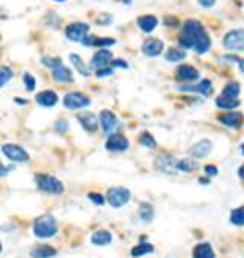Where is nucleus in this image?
Returning <instances> with one entry per match:
<instances>
[{
  "instance_id": "1",
  "label": "nucleus",
  "mask_w": 244,
  "mask_h": 258,
  "mask_svg": "<svg viewBox=\"0 0 244 258\" xmlns=\"http://www.w3.org/2000/svg\"><path fill=\"white\" fill-rule=\"evenodd\" d=\"M58 226L52 216H42L34 222V234L38 239H51L57 234Z\"/></svg>"
},
{
  "instance_id": "2",
  "label": "nucleus",
  "mask_w": 244,
  "mask_h": 258,
  "mask_svg": "<svg viewBox=\"0 0 244 258\" xmlns=\"http://www.w3.org/2000/svg\"><path fill=\"white\" fill-rule=\"evenodd\" d=\"M35 182H37V186L40 189L45 191V192H49V194H61L64 189L63 183L51 174H37Z\"/></svg>"
},
{
  "instance_id": "3",
  "label": "nucleus",
  "mask_w": 244,
  "mask_h": 258,
  "mask_svg": "<svg viewBox=\"0 0 244 258\" xmlns=\"http://www.w3.org/2000/svg\"><path fill=\"white\" fill-rule=\"evenodd\" d=\"M223 46L232 52L244 51V29H232L223 37Z\"/></svg>"
},
{
  "instance_id": "4",
  "label": "nucleus",
  "mask_w": 244,
  "mask_h": 258,
  "mask_svg": "<svg viewBox=\"0 0 244 258\" xmlns=\"http://www.w3.org/2000/svg\"><path fill=\"white\" fill-rule=\"evenodd\" d=\"M131 199V192L128 188L124 186H115L110 188L107 192V202L113 206V208H121L130 202Z\"/></svg>"
},
{
  "instance_id": "5",
  "label": "nucleus",
  "mask_w": 244,
  "mask_h": 258,
  "mask_svg": "<svg viewBox=\"0 0 244 258\" xmlns=\"http://www.w3.org/2000/svg\"><path fill=\"white\" fill-rule=\"evenodd\" d=\"M90 98L81 92H69L63 98V104L66 109L69 110H78V109H84V107L90 105Z\"/></svg>"
},
{
  "instance_id": "6",
  "label": "nucleus",
  "mask_w": 244,
  "mask_h": 258,
  "mask_svg": "<svg viewBox=\"0 0 244 258\" xmlns=\"http://www.w3.org/2000/svg\"><path fill=\"white\" fill-rule=\"evenodd\" d=\"M89 31H90L89 23H84V21H75V23H70L66 26L64 34L70 41H79L81 43L89 35Z\"/></svg>"
},
{
  "instance_id": "7",
  "label": "nucleus",
  "mask_w": 244,
  "mask_h": 258,
  "mask_svg": "<svg viewBox=\"0 0 244 258\" xmlns=\"http://www.w3.org/2000/svg\"><path fill=\"white\" fill-rule=\"evenodd\" d=\"M2 152L11 162L25 164V162L29 161L28 152L25 148L20 147V145H17V144H5V145H2Z\"/></svg>"
},
{
  "instance_id": "8",
  "label": "nucleus",
  "mask_w": 244,
  "mask_h": 258,
  "mask_svg": "<svg viewBox=\"0 0 244 258\" xmlns=\"http://www.w3.org/2000/svg\"><path fill=\"white\" fill-rule=\"evenodd\" d=\"M99 121H101V127H103V130L106 135H115L118 127H119V121L116 118V115L110 110H103L99 115Z\"/></svg>"
},
{
  "instance_id": "9",
  "label": "nucleus",
  "mask_w": 244,
  "mask_h": 258,
  "mask_svg": "<svg viewBox=\"0 0 244 258\" xmlns=\"http://www.w3.org/2000/svg\"><path fill=\"white\" fill-rule=\"evenodd\" d=\"M211 150H212V142L209 139H201L198 142H195L191 148H189V152L188 155L197 161V159H205L209 153H211Z\"/></svg>"
},
{
  "instance_id": "10",
  "label": "nucleus",
  "mask_w": 244,
  "mask_h": 258,
  "mask_svg": "<svg viewBox=\"0 0 244 258\" xmlns=\"http://www.w3.org/2000/svg\"><path fill=\"white\" fill-rule=\"evenodd\" d=\"M112 61H113V54L109 49H98L95 52V55L92 57L90 66L95 68L96 71L98 69H104V68L110 66Z\"/></svg>"
},
{
  "instance_id": "11",
  "label": "nucleus",
  "mask_w": 244,
  "mask_h": 258,
  "mask_svg": "<svg viewBox=\"0 0 244 258\" xmlns=\"http://www.w3.org/2000/svg\"><path fill=\"white\" fill-rule=\"evenodd\" d=\"M128 145H130L128 139L122 133L110 135L106 142V148L109 152H125V150H128Z\"/></svg>"
},
{
  "instance_id": "12",
  "label": "nucleus",
  "mask_w": 244,
  "mask_h": 258,
  "mask_svg": "<svg viewBox=\"0 0 244 258\" xmlns=\"http://www.w3.org/2000/svg\"><path fill=\"white\" fill-rule=\"evenodd\" d=\"M162 51H164V41L159 38L150 37L142 43V52L147 57H159Z\"/></svg>"
},
{
  "instance_id": "13",
  "label": "nucleus",
  "mask_w": 244,
  "mask_h": 258,
  "mask_svg": "<svg viewBox=\"0 0 244 258\" xmlns=\"http://www.w3.org/2000/svg\"><path fill=\"white\" fill-rule=\"evenodd\" d=\"M205 32H206L205 31V26H203L200 21H197V20H186L185 23H183L182 34L192 37L195 41L198 40V37H201Z\"/></svg>"
},
{
  "instance_id": "14",
  "label": "nucleus",
  "mask_w": 244,
  "mask_h": 258,
  "mask_svg": "<svg viewBox=\"0 0 244 258\" xmlns=\"http://www.w3.org/2000/svg\"><path fill=\"white\" fill-rule=\"evenodd\" d=\"M180 90H183V92H197L203 96H209L212 93L214 87H212L211 80H201L197 86H183V87H180Z\"/></svg>"
},
{
  "instance_id": "15",
  "label": "nucleus",
  "mask_w": 244,
  "mask_h": 258,
  "mask_svg": "<svg viewBox=\"0 0 244 258\" xmlns=\"http://www.w3.org/2000/svg\"><path fill=\"white\" fill-rule=\"evenodd\" d=\"M176 75L180 81H195L198 80L200 72L194 66H191V64H182V66L177 68Z\"/></svg>"
},
{
  "instance_id": "16",
  "label": "nucleus",
  "mask_w": 244,
  "mask_h": 258,
  "mask_svg": "<svg viewBox=\"0 0 244 258\" xmlns=\"http://www.w3.org/2000/svg\"><path fill=\"white\" fill-rule=\"evenodd\" d=\"M78 121L83 125V128L89 133H95L98 130V118L92 113V112H84V113H79L78 115Z\"/></svg>"
},
{
  "instance_id": "17",
  "label": "nucleus",
  "mask_w": 244,
  "mask_h": 258,
  "mask_svg": "<svg viewBox=\"0 0 244 258\" xmlns=\"http://www.w3.org/2000/svg\"><path fill=\"white\" fill-rule=\"evenodd\" d=\"M157 25H159L157 17H156V15H151V14L140 15V17L137 18V26H139L142 31H144V32H147V34L153 32V31L157 28Z\"/></svg>"
},
{
  "instance_id": "18",
  "label": "nucleus",
  "mask_w": 244,
  "mask_h": 258,
  "mask_svg": "<svg viewBox=\"0 0 244 258\" xmlns=\"http://www.w3.org/2000/svg\"><path fill=\"white\" fill-rule=\"evenodd\" d=\"M52 78L57 83H73V74L64 64H60V66L52 69Z\"/></svg>"
},
{
  "instance_id": "19",
  "label": "nucleus",
  "mask_w": 244,
  "mask_h": 258,
  "mask_svg": "<svg viewBox=\"0 0 244 258\" xmlns=\"http://www.w3.org/2000/svg\"><path fill=\"white\" fill-rule=\"evenodd\" d=\"M220 122L232 128H240L244 122V116L240 112H229L220 116Z\"/></svg>"
},
{
  "instance_id": "20",
  "label": "nucleus",
  "mask_w": 244,
  "mask_h": 258,
  "mask_svg": "<svg viewBox=\"0 0 244 258\" xmlns=\"http://www.w3.org/2000/svg\"><path fill=\"white\" fill-rule=\"evenodd\" d=\"M35 101L42 107H54L58 102V95L54 90H43V92L37 93Z\"/></svg>"
},
{
  "instance_id": "21",
  "label": "nucleus",
  "mask_w": 244,
  "mask_h": 258,
  "mask_svg": "<svg viewBox=\"0 0 244 258\" xmlns=\"http://www.w3.org/2000/svg\"><path fill=\"white\" fill-rule=\"evenodd\" d=\"M156 167L164 171V173H173L174 168L177 170V164L174 162V159L168 155H160L157 159H156Z\"/></svg>"
},
{
  "instance_id": "22",
  "label": "nucleus",
  "mask_w": 244,
  "mask_h": 258,
  "mask_svg": "<svg viewBox=\"0 0 244 258\" xmlns=\"http://www.w3.org/2000/svg\"><path fill=\"white\" fill-rule=\"evenodd\" d=\"M70 63L73 64V68L76 69V72H79L81 75H83V77H89L90 75V66H89V64H86L84 63V60L83 58H81L78 54H70Z\"/></svg>"
},
{
  "instance_id": "23",
  "label": "nucleus",
  "mask_w": 244,
  "mask_h": 258,
  "mask_svg": "<svg viewBox=\"0 0 244 258\" xmlns=\"http://www.w3.org/2000/svg\"><path fill=\"white\" fill-rule=\"evenodd\" d=\"M31 255L34 258H52L57 255V249L52 246H48V245H40V246L32 248Z\"/></svg>"
},
{
  "instance_id": "24",
  "label": "nucleus",
  "mask_w": 244,
  "mask_h": 258,
  "mask_svg": "<svg viewBox=\"0 0 244 258\" xmlns=\"http://www.w3.org/2000/svg\"><path fill=\"white\" fill-rule=\"evenodd\" d=\"M194 258H215L214 249L209 243H200L194 248Z\"/></svg>"
},
{
  "instance_id": "25",
  "label": "nucleus",
  "mask_w": 244,
  "mask_h": 258,
  "mask_svg": "<svg viewBox=\"0 0 244 258\" xmlns=\"http://www.w3.org/2000/svg\"><path fill=\"white\" fill-rule=\"evenodd\" d=\"M112 234L106 229H101V231H96L93 235H92V243L96 245V246H106V245H110L112 243Z\"/></svg>"
},
{
  "instance_id": "26",
  "label": "nucleus",
  "mask_w": 244,
  "mask_h": 258,
  "mask_svg": "<svg viewBox=\"0 0 244 258\" xmlns=\"http://www.w3.org/2000/svg\"><path fill=\"white\" fill-rule=\"evenodd\" d=\"M215 105L218 107V109L221 110H235L237 107H240V101L238 98H225V96H218L215 99Z\"/></svg>"
},
{
  "instance_id": "27",
  "label": "nucleus",
  "mask_w": 244,
  "mask_h": 258,
  "mask_svg": "<svg viewBox=\"0 0 244 258\" xmlns=\"http://www.w3.org/2000/svg\"><path fill=\"white\" fill-rule=\"evenodd\" d=\"M211 45H212L211 37L208 35V32H205L201 37H198V40L195 41V48L194 49H195L197 54H205V52L209 51Z\"/></svg>"
},
{
  "instance_id": "28",
  "label": "nucleus",
  "mask_w": 244,
  "mask_h": 258,
  "mask_svg": "<svg viewBox=\"0 0 244 258\" xmlns=\"http://www.w3.org/2000/svg\"><path fill=\"white\" fill-rule=\"evenodd\" d=\"M139 217L144 220L145 223H150L153 220V217H154V208H153V205H150L147 202L140 203V206H139Z\"/></svg>"
},
{
  "instance_id": "29",
  "label": "nucleus",
  "mask_w": 244,
  "mask_h": 258,
  "mask_svg": "<svg viewBox=\"0 0 244 258\" xmlns=\"http://www.w3.org/2000/svg\"><path fill=\"white\" fill-rule=\"evenodd\" d=\"M240 92H241V87H240V84L238 83H235V81H232V83H228L226 86H225V89L221 90V95L220 96H225V98H238V95H240Z\"/></svg>"
},
{
  "instance_id": "30",
  "label": "nucleus",
  "mask_w": 244,
  "mask_h": 258,
  "mask_svg": "<svg viewBox=\"0 0 244 258\" xmlns=\"http://www.w3.org/2000/svg\"><path fill=\"white\" fill-rule=\"evenodd\" d=\"M151 252H154V246L150 245V243L142 242V243H139L137 246H134V248L131 249V257L137 258V257H144V255L151 254Z\"/></svg>"
},
{
  "instance_id": "31",
  "label": "nucleus",
  "mask_w": 244,
  "mask_h": 258,
  "mask_svg": "<svg viewBox=\"0 0 244 258\" xmlns=\"http://www.w3.org/2000/svg\"><path fill=\"white\" fill-rule=\"evenodd\" d=\"M186 57V52L185 51H182V49H177V48H171L167 51L165 54V58L171 63H176V61H182V60H185Z\"/></svg>"
},
{
  "instance_id": "32",
  "label": "nucleus",
  "mask_w": 244,
  "mask_h": 258,
  "mask_svg": "<svg viewBox=\"0 0 244 258\" xmlns=\"http://www.w3.org/2000/svg\"><path fill=\"white\" fill-rule=\"evenodd\" d=\"M177 170L183 171V173H191V171L197 170V162L194 159H183L177 162Z\"/></svg>"
},
{
  "instance_id": "33",
  "label": "nucleus",
  "mask_w": 244,
  "mask_h": 258,
  "mask_svg": "<svg viewBox=\"0 0 244 258\" xmlns=\"http://www.w3.org/2000/svg\"><path fill=\"white\" fill-rule=\"evenodd\" d=\"M231 223L235 226H244V206H240L231 212Z\"/></svg>"
},
{
  "instance_id": "34",
  "label": "nucleus",
  "mask_w": 244,
  "mask_h": 258,
  "mask_svg": "<svg viewBox=\"0 0 244 258\" xmlns=\"http://www.w3.org/2000/svg\"><path fill=\"white\" fill-rule=\"evenodd\" d=\"M12 71L8 68V66H0V87H3V86L12 78Z\"/></svg>"
},
{
  "instance_id": "35",
  "label": "nucleus",
  "mask_w": 244,
  "mask_h": 258,
  "mask_svg": "<svg viewBox=\"0 0 244 258\" xmlns=\"http://www.w3.org/2000/svg\"><path fill=\"white\" fill-rule=\"evenodd\" d=\"M139 141H140V144L144 145V147H147V148H154L157 144H156V139L153 138V135H150L148 132H144L140 135V138H139Z\"/></svg>"
},
{
  "instance_id": "36",
  "label": "nucleus",
  "mask_w": 244,
  "mask_h": 258,
  "mask_svg": "<svg viewBox=\"0 0 244 258\" xmlns=\"http://www.w3.org/2000/svg\"><path fill=\"white\" fill-rule=\"evenodd\" d=\"M42 63L46 68H51V69H55L57 66H60V64H63V61H61L60 58H52V57H43Z\"/></svg>"
},
{
  "instance_id": "37",
  "label": "nucleus",
  "mask_w": 244,
  "mask_h": 258,
  "mask_svg": "<svg viewBox=\"0 0 244 258\" xmlns=\"http://www.w3.org/2000/svg\"><path fill=\"white\" fill-rule=\"evenodd\" d=\"M113 45H116V40H115V38H107V37H106V38H98L95 46H98V48H101V49H106V48L113 46Z\"/></svg>"
},
{
  "instance_id": "38",
  "label": "nucleus",
  "mask_w": 244,
  "mask_h": 258,
  "mask_svg": "<svg viewBox=\"0 0 244 258\" xmlns=\"http://www.w3.org/2000/svg\"><path fill=\"white\" fill-rule=\"evenodd\" d=\"M23 83H25V86H26V89L29 90V92H32L34 89H35V84H37V81H35V78L31 75V74H23Z\"/></svg>"
},
{
  "instance_id": "39",
  "label": "nucleus",
  "mask_w": 244,
  "mask_h": 258,
  "mask_svg": "<svg viewBox=\"0 0 244 258\" xmlns=\"http://www.w3.org/2000/svg\"><path fill=\"white\" fill-rule=\"evenodd\" d=\"M55 130L58 133H66L69 130V122L66 119H60L55 122Z\"/></svg>"
},
{
  "instance_id": "40",
  "label": "nucleus",
  "mask_w": 244,
  "mask_h": 258,
  "mask_svg": "<svg viewBox=\"0 0 244 258\" xmlns=\"http://www.w3.org/2000/svg\"><path fill=\"white\" fill-rule=\"evenodd\" d=\"M89 199L95 203V205H104V197L99 194V192H89Z\"/></svg>"
},
{
  "instance_id": "41",
  "label": "nucleus",
  "mask_w": 244,
  "mask_h": 258,
  "mask_svg": "<svg viewBox=\"0 0 244 258\" xmlns=\"http://www.w3.org/2000/svg\"><path fill=\"white\" fill-rule=\"evenodd\" d=\"M113 72H115V68L109 66V68H104V69H98V71H96V77H98V78L110 77V75H113Z\"/></svg>"
},
{
  "instance_id": "42",
  "label": "nucleus",
  "mask_w": 244,
  "mask_h": 258,
  "mask_svg": "<svg viewBox=\"0 0 244 258\" xmlns=\"http://www.w3.org/2000/svg\"><path fill=\"white\" fill-rule=\"evenodd\" d=\"M112 20H113V17H112L110 14H101V15L98 17V23H99V25H110Z\"/></svg>"
},
{
  "instance_id": "43",
  "label": "nucleus",
  "mask_w": 244,
  "mask_h": 258,
  "mask_svg": "<svg viewBox=\"0 0 244 258\" xmlns=\"http://www.w3.org/2000/svg\"><path fill=\"white\" fill-rule=\"evenodd\" d=\"M96 40H98V37L96 35H87L83 41H81V43H83V45L84 46H87V48H92V46H95L96 45Z\"/></svg>"
},
{
  "instance_id": "44",
  "label": "nucleus",
  "mask_w": 244,
  "mask_h": 258,
  "mask_svg": "<svg viewBox=\"0 0 244 258\" xmlns=\"http://www.w3.org/2000/svg\"><path fill=\"white\" fill-rule=\"evenodd\" d=\"M110 66H112V68H122V69H128V63H127V61H124V60H113Z\"/></svg>"
},
{
  "instance_id": "45",
  "label": "nucleus",
  "mask_w": 244,
  "mask_h": 258,
  "mask_svg": "<svg viewBox=\"0 0 244 258\" xmlns=\"http://www.w3.org/2000/svg\"><path fill=\"white\" fill-rule=\"evenodd\" d=\"M205 171H206L208 176H217V174H218V170H217L215 165H208V167H205Z\"/></svg>"
},
{
  "instance_id": "46",
  "label": "nucleus",
  "mask_w": 244,
  "mask_h": 258,
  "mask_svg": "<svg viewBox=\"0 0 244 258\" xmlns=\"http://www.w3.org/2000/svg\"><path fill=\"white\" fill-rule=\"evenodd\" d=\"M197 2L203 6V8H212L215 5L217 0H197Z\"/></svg>"
},
{
  "instance_id": "47",
  "label": "nucleus",
  "mask_w": 244,
  "mask_h": 258,
  "mask_svg": "<svg viewBox=\"0 0 244 258\" xmlns=\"http://www.w3.org/2000/svg\"><path fill=\"white\" fill-rule=\"evenodd\" d=\"M11 171V167H3L2 164H0V177H3V176H6L8 173Z\"/></svg>"
},
{
  "instance_id": "48",
  "label": "nucleus",
  "mask_w": 244,
  "mask_h": 258,
  "mask_svg": "<svg viewBox=\"0 0 244 258\" xmlns=\"http://www.w3.org/2000/svg\"><path fill=\"white\" fill-rule=\"evenodd\" d=\"M165 23H167L168 26H177V18L167 17V18H165Z\"/></svg>"
},
{
  "instance_id": "49",
  "label": "nucleus",
  "mask_w": 244,
  "mask_h": 258,
  "mask_svg": "<svg viewBox=\"0 0 244 258\" xmlns=\"http://www.w3.org/2000/svg\"><path fill=\"white\" fill-rule=\"evenodd\" d=\"M238 68H240V71L244 74V58H240V60H238Z\"/></svg>"
},
{
  "instance_id": "50",
  "label": "nucleus",
  "mask_w": 244,
  "mask_h": 258,
  "mask_svg": "<svg viewBox=\"0 0 244 258\" xmlns=\"http://www.w3.org/2000/svg\"><path fill=\"white\" fill-rule=\"evenodd\" d=\"M238 176L244 180V164H243V165L240 167V170H238Z\"/></svg>"
},
{
  "instance_id": "51",
  "label": "nucleus",
  "mask_w": 244,
  "mask_h": 258,
  "mask_svg": "<svg viewBox=\"0 0 244 258\" xmlns=\"http://www.w3.org/2000/svg\"><path fill=\"white\" fill-rule=\"evenodd\" d=\"M198 182H200V183H203V185H206V183H209V182H208V179H198Z\"/></svg>"
},
{
  "instance_id": "52",
  "label": "nucleus",
  "mask_w": 244,
  "mask_h": 258,
  "mask_svg": "<svg viewBox=\"0 0 244 258\" xmlns=\"http://www.w3.org/2000/svg\"><path fill=\"white\" fill-rule=\"evenodd\" d=\"M15 101H17L18 104H28V101H26V99H15Z\"/></svg>"
},
{
  "instance_id": "53",
  "label": "nucleus",
  "mask_w": 244,
  "mask_h": 258,
  "mask_svg": "<svg viewBox=\"0 0 244 258\" xmlns=\"http://www.w3.org/2000/svg\"><path fill=\"white\" fill-rule=\"evenodd\" d=\"M122 3H125V5H130V3H131V0H122Z\"/></svg>"
},
{
  "instance_id": "54",
  "label": "nucleus",
  "mask_w": 244,
  "mask_h": 258,
  "mask_svg": "<svg viewBox=\"0 0 244 258\" xmlns=\"http://www.w3.org/2000/svg\"><path fill=\"white\" fill-rule=\"evenodd\" d=\"M241 153H243V155H244V144H243V145H241Z\"/></svg>"
},
{
  "instance_id": "55",
  "label": "nucleus",
  "mask_w": 244,
  "mask_h": 258,
  "mask_svg": "<svg viewBox=\"0 0 244 258\" xmlns=\"http://www.w3.org/2000/svg\"><path fill=\"white\" fill-rule=\"evenodd\" d=\"M55 2H66V0H55Z\"/></svg>"
},
{
  "instance_id": "56",
  "label": "nucleus",
  "mask_w": 244,
  "mask_h": 258,
  "mask_svg": "<svg viewBox=\"0 0 244 258\" xmlns=\"http://www.w3.org/2000/svg\"><path fill=\"white\" fill-rule=\"evenodd\" d=\"M0 252H2V243H0Z\"/></svg>"
}]
</instances>
